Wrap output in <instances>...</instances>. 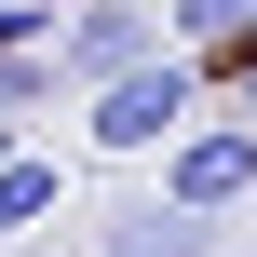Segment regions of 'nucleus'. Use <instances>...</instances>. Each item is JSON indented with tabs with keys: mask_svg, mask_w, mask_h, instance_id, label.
<instances>
[{
	"mask_svg": "<svg viewBox=\"0 0 257 257\" xmlns=\"http://www.w3.org/2000/svg\"><path fill=\"white\" fill-rule=\"evenodd\" d=\"M190 108H203V68H190V41H176V54L122 68L108 95H81V136H95L108 163H136V149H176V136H190Z\"/></svg>",
	"mask_w": 257,
	"mask_h": 257,
	"instance_id": "nucleus-1",
	"label": "nucleus"
},
{
	"mask_svg": "<svg viewBox=\"0 0 257 257\" xmlns=\"http://www.w3.org/2000/svg\"><path fill=\"white\" fill-rule=\"evenodd\" d=\"M149 54H176V27L149 14V0H81L68 27H54V68L81 81V95H108L122 68H149Z\"/></svg>",
	"mask_w": 257,
	"mask_h": 257,
	"instance_id": "nucleus-2",
	"label": "nucleus"
},
{
	"mask_svg": "<svg viewBox=\"0 0 257 257\" xmlns=\"http://www.w3.org/2000/svg\"><path fill=\"white\" fill-rule=\"evenodd\" d=\"M244 190H257V122H190L163 149V203L176 217H230Z\"/></svg>",
	"mask_w": 257,
	"mask_h": 257,
	"instance_id": "nucleus-3",
	"label": "nucleus"
},
{
	"mask_svg": "<svg viewBox=\"0 0 257 257\" xmlns=\"http://www.w3.org/2000/svg\"><path fill=\"white\" fill-rule=\"evenodd\" d=\"M203 230H217V217H176V203H122V217L95 230V257H217Z\"/></svg>",
	"mask_w": 257,
	"mask_h": 257,
	"instance_id": "nucleus-4",
	"label": "nucleus"
},
{
	"mask_svg": "<svg viewBox=\"0 0 257 257\" xmlns=\"http://www.w3.org/2000/svg\"><path fill=\"white\" fill-rule=\"evenodd\" d=\"M54 190H68V176H54L41 149H14V163H0V244H27V230H54Z\"/></svg>",
	"mask_w": 257,
	"mask_h": 257,
	"instance_id": "nucleus-5",
	"label": "nucleus"
},
{
	"mask_svg": "<svg viewBox=\"0 0 257 257\" xmlns=\"http://www.w3.org/2000/svg\"><path fill=\"white\" fill-rule=\"evenodd\" d=\"M163 27H176L190 54H244V41H257V0H176Z\"/></svg>",
	"mask_w": 257,
	"mask_h": 257,
	"instance_id": "nucleus-6",
	"label": "nucleus"
},
{
	"mask_svg": "<svg viewBox=\"0 0 257 257\" xmlns=\"http://www.w3.org/2000/svg\"><path fill=\"white\" fill-rule=\"evenodd\" d=\"M54 81H68V68H54V54H0V122H27V108H41V95H54Z\"/></svg>",
	"mask_w": 257,
	"mask_h": 257,
	"instance_id": "nucleus-7",
	"label": "nucleus"
},
{
	"mask_svg": "<svg viewBox=\"0 0 257 257\" xmlns=\"http://www.w3.org/2000/svg\"><path fill=\"white\" fill-rule=\"evenodd\" d=\"M0 54H54V0H0Z\"/></svg>",
	"mask_w": 257,
	"mask_h": 257,
	"instance_id": "nucleus-8",
	"label": "nucleus"
},
{
	"mask_svg": "<svg viewBox=\"0 0 257 257\" xmlns=\"http://www.w3.org/2000/svg\"><path fill=\"white\" fill-rule=\"evenodd\" d=\"M230 81H244V95H257V41H244V54H230Z\"/></svg>",
	"mask_w": 257,
	"mask_h": 257,
	"instance_id": "nucleus-9",
	"label": "nucleus"
},
{
	"mask_svg": "<svg viewBox=\"0 0 257 257\" xmlns=\"http://www.w3.org/2000/svg\"><path fill=\"white\" fill-rule=\"evenodd\" d=\"M14 149H27V136H14V122H0V163H14Z\"/></svg>",
	"mask_w": 257,
	"mask_h": 257,
	"instance_id": "nucleus-10",
	"label": "nucleus"
}]
</instances>
